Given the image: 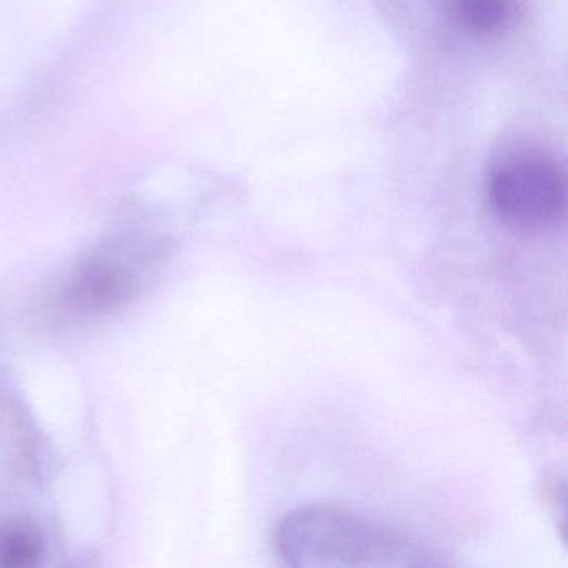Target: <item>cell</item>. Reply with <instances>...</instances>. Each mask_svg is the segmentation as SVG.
Segmentation results:
<instances>
[{"label":"cell","instance_id":"6da1fadb","mask_svg":"<svg viewBox=\"0 0 568 568\" xmlns=\"http://www.w3.org/2000/svg\"><path fill=\"white\" fill-rule=\"evenodd\" d=\"M275 550L298 568H407L437 565L414 537L335 505L288 511L275 531Z\"/></svg>","mask_w":568,"mask_h":568},{"label":"cell","instance_id":"7a4b0ae2","mask_svg":"<svg viewBox=\"0 0 568 568\" xmlns=\"http://www.w3.org/2000/svg\"><path fill=\"white\" fill-rule=\"evenodd\" d=\"M495 217L518 232L554 227L567 209L564 169L545 155H520L498 165L487 182Z\"/></svg>","mask_w":568,"mask_h":568},{"label":"cell","instance_id":"3957f363","mask_svg":"<svg viewBox=\"0 0 568 568\" xmlns=\"http://www.w3.org/2000/svg\"><path fill=\"white\" fill-rule=\"evenodd\" d=\"M520 0H448L452 18L477 38H495L520 16Z\"/></svg>","mask_w":568,"mask_h":568},{"label":"cell","instance_id":"277c9868","mask_svg":"<svg viewBox=\"0 0 568 568\" xmlns=\"http://www.w3.org/2000/svg\"><path fill=\"white\" fill-rule=\"evenodd\" d=\"M42 557V538L29 525L14 524L0 534V565L6 568L36 567Z\"/></svg>","mask_w":568,"mask_h":568},{"label":"cell","instance_id":"5b68a950","mask_svg":"<svg viewBox=\"0 0 568 568\" xmlns=\"http://www.w3.org/2000/svg\"><path fill=\"white\" fill-rule=\"evenodd\" d=\"M125 275L115 267L95 265L82 277V291L92 302L114 301L125 287Z\"/></svg>","mask_w":568,"mask_h":568}]
</instances>
